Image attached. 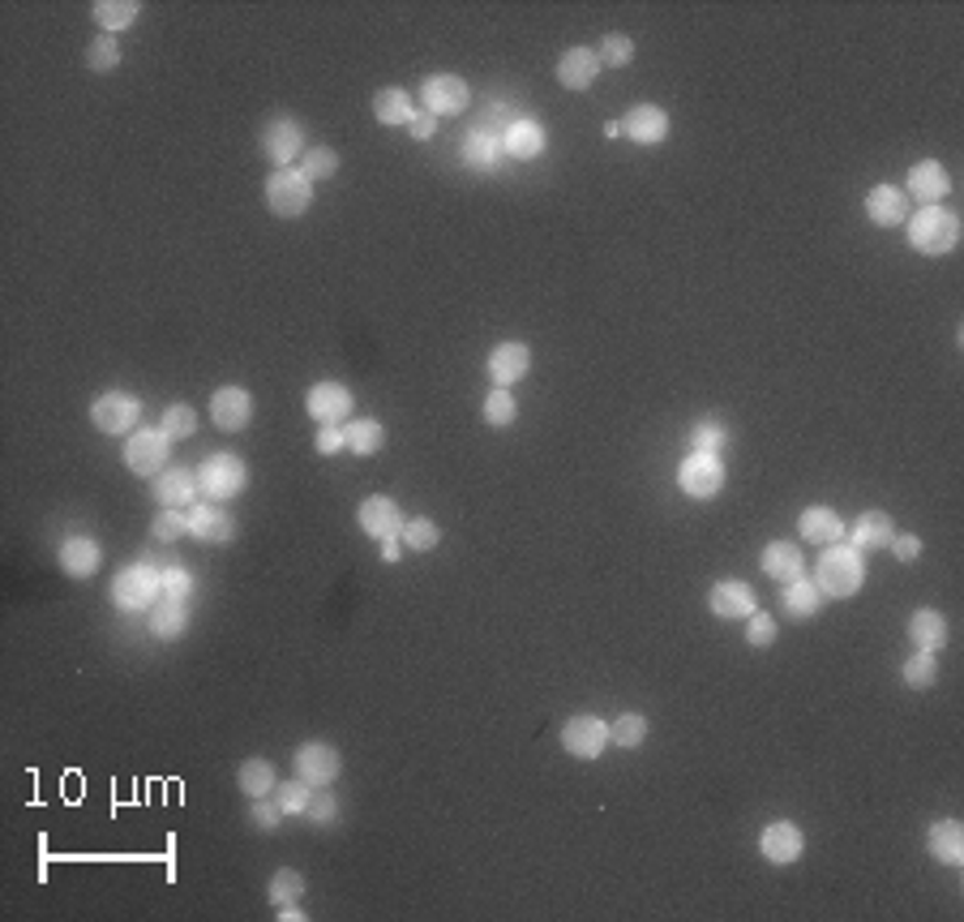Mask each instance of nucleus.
Returning a JSON list of instances; mask_svg holds the SVG:
<instances>
[{
    "label": "nucleus",
    "mask_w": 964,
    "mask_h": 922,
    "mask_svg": "<svg viewBox=\"0 0 964 922\" xmlns=\"http://www.w3.org/2000/svg\"><path fill=\"white\" fill-rule=\"evenodd\" d=\"M887 550L896 554V562H918V554H922V541H918L913 532H896Z\"/></svg>",
    "instance_id": "nucleus-56"
},
{
    "label": "nucleus",
    "mask_w": 964,
    "mask_h": 922,
    "mask_svg": "<svg viewBox=\"0 0 964 922\" xmlns=\"http://www.w3.org/2000/svg\"><path fill=\"white\" fill-rule=\"evenodd\" d=\"M305 129L292 121L288 112H279V117H270L262 124V155H267L274 167H296L301 155H305Z\"/></svg>",
    "instance_id": "nucleus-9"
},
{
    "label": "nucleus",
    "mask_w": 964,
    "mask_h": 922,
    "mask_svg": "<svg viewBox=\"0 0 964 922\" xmlns=\"http://www.w3.org/2000/svg\"><path fill=\"white\" fill-rule=\"evenodd\" d=\"M848 545L853 550H862V554H875V550H887L891 545V536H896V523L887 511H862L853 528H845Z\"/></svg>",
    "instance_id": "nucleus-24"
},
{
    "label": "nucleus",
    "mask_w": 964,
    "mask_h": 922,
    "mask_svg": "<svg viewBox=\"0 0 964 922\" xmlns=\"http://www.w3.org/2000/svg\"><path fill=\"white\" fill-rule=\"evenodd\" d=\"M344 772V756L331 742H305L296 751V777H305L313 790H331Z\"/></svg>",
    "instance_id": "nucleus-11"
},
{
    "label": "nucleus",
    "mask_w": 964,
    "mask_h": 922,
    "mask_svg": "<svg viewBox=\"0 0 964 922\" xmlns=\"http://www.w3.org/2000/svg\"><path fill=\"white\" fill-rule=\"evenodd\" d=\"M159 430L167 434L172 442H185L197 434V412H193L189 403H172L167 412H163V421H159Z\"/></svg>",
    "instance_id": "nucleus-45"
},
{
    "label": "nucleus",
    "mask_w": 964,
    "mask_h": 922,
    "mask_svg": "<svg viewBox=\"0 0 964 922\" xmlns=\"http://www.w3.org/2000/svg\"><path fill=\"white\" fill-rule=\"evenodd\" d=\"M163 597V566L154 562H129L112 575V605L124 614H142Z\"/></svg>",
    "instance_id": "nucleus-2"
},
{
    "label": "nucleus",
    "mask_w": 964,
    "mask_h": 922,
    "mask_svg": "<svg viewBox=\"0 0 964 922\" xmlns=\"http://www.w3.org/2000/svg\"><path fill=\"white\" fill-rule=\"evenodd\" d=\"M373 117L382 124H408L416 117V104H412V95H408L403 86H386V90H378V99H373Z\"/></svg>",
    "instance_id": "nucleus-36"
},
{
    "label": "nucleus",
    "mask_w": 964,
    "mask_h": 922,
    "mask_svg": "<svg viewBox=\"0 0 964 922\" xmlns=\"http://www.w3.org/2000/svg\"><path fill=\"white\" fill-rule=\"evenodd\" d=\"M151 489L159 507H193V502L202 498V489H197V468H185V464L163 468L151 481Z\"/></svg>",
    "instance_id": "nucleus-18"
},
{
    "label": "nucleus",
    "mask_w": 964,
    "mask_h": 922,
    "mask_svg": "<svg viewBox=\"0 0 964 922\" xmlns=\"http://www.w3.org/2000/svg\"><path fill=\"white\" fill-rule=\"evenodd\" d=\"M99 566H104V545L95 536H69L61 545V571L69 579H90Z\"/></svg>",
    "instance_id": "nucleus-26"
},
{
    "label": "nucleus",
    "mask_w": 964,
    "mask_h": 922,
    "mask_svg": "<svg viewBox=\"0 0 964 922\" xmlns=\"http://www.w3.org/2000/svg\"><path fill=\"white\" fill-rule=\"evenodd\" d=\"M90 421L108 438H129L138 430V421H142V403L133 400V395H124V391H104L99 400L90 403Z\"/></svg>",
    "instance_id": "nucleus-8"
},
{
    "label": "nucleus",
    "mask_w": 964,
    "mask_h": 922,
    "mask_svg": "<svg viewBox=\"0 0 964 922\" xmlns=\"http://www.w3.org/2000/svg\"><path fill=\"white\" fill-rule=\"evenodd\" d=\"M905 194H913L922 206H939V202L952 194V176H947V167H943L939 160H922V163L909 167V185H905Z\"/></svg>",
    "instance_id": "nucleus-22"
},
{
    "label": "nucleus",
    "mask_w": 964,
    "mask_h": 922,
    "mask_svg": "<svg viewBox=\"0 0 964 922\" xmlns=\"http://www.w3.org/2000/svg\"><path fill=\"white\" fill-rule=\"evenodd\" d=\"M267 897L270 905H288V901H301L305 897V876L301 871H292V867H279L267 883Z\"/></svg>",
    "instance_id": "nucleus-42"
},
{
    "label": "nucleus",
    "mask_w": 964,
    "mask_h": 922,
    "mask_svg": "<svg viewBox=\"0 0 964 922\" xmlns=\"http://www.w3.org/2000/svg\"><path fill=\"white\" fill-rule=\"evenodd\" d=\"M151 532H154V541H181V536H189V511H185V507H159Z\"/></svg>",
    "instance_id": "nucleus-46"
},
{
    "label": "nucleus",
    "mask_w": 964,
    "mask_h": 922,
    "mask_svg": "<svg viewBox=\"0 0 964 922\" xmlns=\"http://www.w3.org/2000/svg\"><path fill=\"white\" fill-rule=\"evenodd\" d=\"M274 919H283V922H305L308 914L296 905V901H288V905H274Z\"/></svg>",
    "instance_id": "nucleus-58"
},
{
    "label": "nucleus",
    "mask_w": 964,
    "mask_h": 922,
    "mask_svg": "<svg viewBox=\"0 0 964 922\" xmlns=\"http://www.w3.org/2000/svg\"><path fill=\"white\" fill-rule=\"evenodd\" d=\"M189 536H197L202 545H231L236 541V516L224 502H193Z\"/></svg>",
    "instance_id": "nucleus-12"
},
{
    "label": "nucleus",
    "mask_w": 964,
    "mask_h": 922,
    "mask_svg": "<svg viewBox=\"0 0 964 922\" xmlns=\"http://www.w3.org/2000/svg\"><path fill=\"white\" fill-rule=\"evenodd\" d=\"M313 446H317V455H339V451H347V430L344 425H322Z\"/></svg>",
    "instance_id": "nucleus-55"
},
{
    "label": "nucleus",
    "mask_w": 964,
    "mask_h": 922,
    "mask_svg": "<svg viewBox=\"0 0 964 922\" xmlns=\"http://www.w3.org/2000/svg\"><path fill=\"white\" fill-rule=\"evenodd\" d=\"M193 593V575L181 562H163V597H176V601H189Z\"/></svg>",
    "instance_id": "nucleus-53"
},
{
    "label": "nucleus",
    "mask_w": 964,
    "mask_h": 922,
    "mask_svg": "<svg viewBox=\"0 0 964 922\" xmlns=\"http://www.w3.org/2000/svg\"><path fill=\"white\" fill-rule=\"evenodd\" d=\"M347 451L351 455H378L386 446V430L382 421H373V416H360V421H347Z\"/></svg>",
    "instance_id": "nucleus-37"
},
{
    "label": "nucleus",
    "mask_w": 964,
    "mask_h": 922,
    "mask_svg": "<svg viewBox=\"0 0 964 922\" xmlns=\"http://www.w3.org/2000/svg\"><path fill=\"white\" fill-rule=\"evenodd\" d=\"M399 541H403L412 554H429V550H437V545H442V528H437L433 520H424V516H412V520H403Z\"/></svg>",
    "instance_id": "nucleus-38"
},
{
    "label": "nucleus",
    "mask_w": 964,
    "mask_h": 922,
    "mask_svg": "<svg viewBox=\"0 0 964 922\" xmlns=\"http://www.w3.org/2000/svg\"><path fill=\"white\" fill-rule=\"evenodd\" d=\"M313 202V181L301 167H274L267 176V206L274 219H296Z\"/></svg>",
    "instance_id": "nucleus-5"
},
{
    "label": "nucleus",
    "mask_w": 964,
    "mask_h": 922,
    "mask_svg": "<svg viewBox=\"0 0 964 922\" xmlns=\"http://www.w3.org/2000/svg\"><path fill=\"white\" fill-rule=\"evenodd\" d=\"M823 593V601H845V597H857L862 584H866V554L853 550L848 541H836V545H823V554L814 562V575H810Z\"/></svg>",
    "instance_id": "nucleus-1"
},
{
    "label": "nucleus",
    "mask_w": 964,
    "mask_h": 922,
    "mask_svg": "<svg viewBox=\"0 0 964 922\" xmlns=\"http://www.w3.org/2000/svg\"><path fill=\"white\" fill-rule=\"evenodd\" d=\"M600 56H596V47H571V52H562V61H557V86H566V90H587L592 82L600 78Z\"/></svg>",
    "instance_id": "nucleus-23"
},
{
    "label": "nucleus",
    "mask_w": 964,
    "mask_h": 922,
    "mask_svg": "<svg viewBox=\"0 0 964 922\" xmlns=\"http://www.w3.org/2000/svg\"><path fill=\"white\" fill-rule=\"evenodd\" d=\"M930 854L943 863V867H964V824L961 820H934L930 833H925Z\"/></svg>",
    "instance_id": "nucleus-30"
},
{
    "label": "nucleus",
    "mask_w": 964,
    "mask_h": 922,
    "mask_svg": "<svg viewBox=\"0 0 964 922\" xmlns=\"http://www.w3.org/2000/svg\"><path fill=\"white\" fill-rule=\"evenodd\" d=\"M707 609L716 614V618H750L759 601H755V588L746 584V579H721V584H712V593H707Z\"/></svg>",
    "instance_id": "nucleus-21"
},
{
    "label": "nucleus",
    "mask_w": 964,
    "mask_h": 922,
    "mask_svg": "<svg viewBox=\"0 0 964 922\" xmlns=\"http://www.w3.org/2000/svg\"><path fill=\"white\" fill-rule=\"evenodd\" d=\"M197 489L206 502H231L249 489V464L231 451H219V455H206L202 468H197Z\"/></svg>",
    "instance_id": "nucleus-4"
},
{
    "label": "nucleus",
    "mask_w": 964,
    "mask_h": 922,
    "mask_svg": "<svg viewBox=\"0 0 964 922\" xmlns=\"http://www.w3.org/2000/svg\"><path fill=\"white\" fill-rule=\"evenodd\" d=\"M866 215H870V224H879V228L905 224V219H909V198H905V189H896V185H875V189L866 194Z\"/></svg>",
    "instance_id": "nucleus-31"
},
{
    "label": "nucleus",
    "mask_w": 964,
    "mask_h": 922,
    "mask_svg": "<svg viewBox=\"0 0 964 922\" xmlns=\"http://www.w3.org/2000/svg\"><path fill=\"white\" fill-rule=\"evenodd\" d=\"M798 532H802V541L823 550V545L845 541V520H841L832 507H806V511L798 516Z\"/></svg>",
    "instance_id": "nucleus-27"
},
{
    "label": "nucleus",
    "mask_w": 964,
    "mask_h": 922,
    "mask_svg": "<svg viewBox=\"0 0 964 922\" xmlns=\"http://www.w3.org/2000/svg\"><path fill=\"white\" fill-rule=\"evenodd\" d=\"M236 785H240V794H249V799H267V794H274V785H279L274 763L262 760V756L245 760L240 763V772H236Z\"/></svg>",
    "instance_id": "nucleus-35"
},
{
    "label": "nucleus",
    "mask_w": 964,
    "mask_h": 922,
    "mask_svg": "<svg viewBox=\"0 0 964 922\" xmlns=\"http://www.w3.org/2000/svg\"><path fill=\"white\" fill-rule=\"evenodd\" d=\"M480 416H485V425H494V430H506V425H515V416H519V403L510 391H501L494 387L489 395H485V408H480Z\"/></svg>",
    "instance_id": "nucleus-44"
},
{
    "label": "nucleus",
    "mask_w": 964,
    "mask_h": 922,
    "mask_svg": "<svg viewBox=\"0 0 964 922\" xmlns=\"http://www.w3.org/2000/svg\"><path fill=\"white\" fill-rule=\"evenodd\" d=\"M279 820H283L279 802L253 799V806H249V824H253V828H262V833H274V828H279Z\"/></svg>",
    "instance_id": "nucleus-54"
},
{
    "label": "nucleus",
    "mask_w": 964,
    "mask_h": 922,
    "mask_svg": "<svg viewBox=\"0 0 964 922\" xmlns=\"http://www.w3.org/2000/svg\"><path fill=\"white\" fill-rule=\"evenodd\" d=\"M147 622H151L154 640H181L189 631V605L176 601V597H159L147 609Z\"/></svg>",
    "instance_id": "nucleus-29"
},
{
    "label": "nucleus",
    "mask_w": 964,
    "mask_h": 922,
    "mask_svg": "<svg viewBox=\"0 0 964 922\" xmlns=\"http://www.w3.org/2000/svg\"><path fill=\"white\" fill-rule=\"evenodd\" d=\"M746 643L750 648H771L776 643V618H771L768 609H755L746 618Z\"/></svg>",
    "instance_id": "nucleus-51"
},
{
    "label": "nucleus",
    "mask_w": 964,
    "mask_h": 922,
    "mask_svg": "<svg viewBox=\"0 0 964 922\" xmlns=\"http://www.w3.org/2000/svg\"><path fill=\"white\" fill-rule=\"evenodd\" d=\"M356 520H360V532L373 536L378 545H382V541H399V532H403V511H399V502L386 498V493L365 498L360 511H356Z\"/></svg>",
    "instance_id": "nucleus-15"
},
{
    "label": "nucleus",
    "mask_w": 964,
    "mask_h": 922,
    "mask_svg": "<svg viewBox=\"0 0 964 922\" xmlns=\"http://www.w3.org/2000/svg\"><path fill=\"white\" fill-rule=\"evenodd\" d=\"M759 566H763V575H768V579H776V584H789V579H798V575L806 571V558H802V550H798L793 541H768V545H763V558H759Z\"/></svg>",
    "instance_id": "nucleus-32"
},
{
    "label": "nucleus",
    "mask_w": 964,
    "mask_h": 922,
    "mask_svg": "<svg viewBox=\"0 0 964 922\" xmlns=\"http://www.w3.org/2000/svg\"><path fill=\"white\" fill-rule=\"evenodd\" d=\"M784 593H780V605H784V614L793 618V622H810L819 609H823V593H819V584L810 579L806 571L798 575V579H789V584H780Z\"/></svg>",
    "instance_id": "nucleus-28"
},
{
    "label": "nucleus",
    "mask_w": 964,
    "mask_h": 922,
    "mask_svg": "<svg viewBox=\"0 0 964 922\" xmlns=\"http://www.w3.org/2000/svg\"><path fill=\"white\" fill-rule=\"evenodd\" d=\"M909 245L925 253V258H939V253H952L956 241H961V219H956V210H947L943 202L939 206H922L909 224Z\"/></svg>",
    "instance_id": "nucleus-3"
},
{
    "label": "nucleus",
    "mask_w": 964,
    "mask_h": 922,
    "mask_svg": "<svg viewBox=\"0 0 964 922\" xmlns=\"http://www.w3.org/2000/svg\"><path fill=\"white\" fill-rule=\"evenodd\" d=\"M562 747H566V756H575V760H596V756L609 747V725L600 722V717H592V713L571 717V722L562 725Z\"/></svg>",
    "instance_id": "nucleus-13"
},
{
    "label": "nucleus",
    "mask_w": 964,
    "mask_h": 922,
    "mask_svg": "<svg viewBox=\"0 0 964 922\" xmlns=\"http://www.w3.org/2000/svg\"><path fill=\"white\" fill-rule=\"evenodd\" d=\"M501 155H510V160H537V155H544V129L532 117H515L501 129Z\"/></svg>",
    "instance_id": "nucleus-25"
},
{
    "label": "nucleus",
    "mask_w": 964,
    "mask_h": 922,
    "mask_svg": "<svg viewBox=\"0 0 964 922\" xmlns=\"http://www.w3.org/2000/svg\"><path fill=\"white\" fill-rule=\"evenodd\" d=\"M403 550H408L403 541H382V562H390V566H394V562L403 558Z\"/></svg>",
    "instance_id": "nucleus-59"
},
{
    "label": "nucleus",
    "mask_w": 964,
    "mask_h": 922,
    "mask_svg": "<svg viewBox=\"0 0 964 922\" xmlns=\"http://www.w3.org/2000/svg\"><path fill=\"white\" fill-rule=\"evenodd\" d=\"M124 468L133 477H159L163 468H172V438L163 430H133L124 438Z\"/></svg>",
    "instance_id": "nucleus-7"
},
{
    "label": "nucleus",
    "mask_w": 964,
    "mask_h": 922,
    "mask_svg": "<svg viewBox=\"0 0 964 922\" xmlns=\"http://www.w3.org/2000/svg\"><path fill=\"white\" fill-rule=\"evenodd\" d=\"M643 738H648V717H643V713H621V717L609 725V742H617L621 751L643 747Z\"/></svg>",
    "instance_id": "nucleus-40"
},
{
    "label": "nucleus",
    "mask_w": 964,
    "mask_h": 922,
    "mask_svg": "<svg viewBox=\"0 0 964 922\" xmlns=\"http://www.w3.org/2000/svg\"><path fill=\"white\" fill-rule=\"evenodd\" d=\"M305 412L317 425H347L351 421V391L344 382H313L305 395Z\"/></svg>",
    "instance_id": "nucleus-14"
},
{
    "label": "nucleus",
    "mask_w": 964,
    "mask_h": 922,
    "mask_svg": "<svg viewBox=\"0 0 964 922\" xmlns=\"http://www.w3.org/2000/svg\"><path fill=\"white\" fill-rule=\"evenodd\" d=\"M421 104L433 117H459L472 104V90H467V82L459 74H429L421 82Z\"/></svg>",
    "instance_id": "nucleus-10"
},
{
    "label": "nucleus",
    "mask_w": 964,
    "mask_h": 922,
    "mask_svg": "<svg viewBox=\"0 0 964 922\" xmlns=\"http://www.w3.org/2000/svg\"><path fill=\"white\" fill-rule=\"evenodd\" d=\"M621 133L639 147H660L669 138V112L656 108V104H635L626 117H621Z\"/></svg>",
    "instance_id": "nucleus-20"
},
{
    "label": "nucleus",
    "mask_w": 964,
    "mask_h": 922,
    "mask_svg": "<svg viewBox=\"0 0 964 922\" xmlns=\"http://www.w3.org/2000/svg\"><path fill=\"white\" fill-rule=\"evenodd\" d=\"M802 849H806V837H802V828H798L793 820H776V824L763 828V837H759V854H763L768 863H776V867L798 863Z\"/></svg>",
    "instance_id": "nucleus-19"
},
{
    "label": "nucleus",
    "mask_w": 964,
    "mask_h": 922,
    "mask_svg": "<svg viewBox=\"0 0 964 922\" xmlns=\"http://www.w3.org/2000/svg\"><path fill=\"white\" fill-rule=\"evenodd\" d=\"M301 172H305L308 181L317 185V181H331L335 172H339V155L331 151V147H308L305 155H301V163H296Z\"/></svg>",
    "instance_id": "nucleus-47"
},
{
    "label": "nucleus",
    "mask_w": 964,
    "mask_h": 922,
    "mask_svg": "<svg viewBox=\"0 0 964 922\" xmlns=\"http://www.w3.org/2000/svg\"><path fill=\"white\" fill-rule=\"evenodd\" d=\"M498 151H501V133L476 129V133L467 138V147H463V160L472 163V167H494V163H498Z\"/></svg>",
    "instance_id": "nucleus-41"
},
{
    "label": "nucleus",
    "mask_w": 964,
    "mask_h": 922,
    "mask_svg": "<svg viewBox=\"0 0 964 922\" xmlns=\"http://www.w3.org/2000/svg\"><path fill=\"white\" fill-rule=\"evenodd\" d=\"M596 56H600L605 69H621V65L635 61V43H630V35H605L600 47H596Z\"/></svg>",
    "instance_id": "nucleus-49"
},
{
    "label": "nucleus",
    "mask_w": 964,
    "mask_h": 922,
    "mask_svg": "<svg viewBox=\"0 0 964 922\" xmlns=\"http://www.w3.org/2000/svg\"><path fill=\"white\" fill-rule=\"evenodd\" d=\"M900 679H905V686H913V691H930L934 679H939V661H934V652H922V648H918V652L905 661Z\"/></svg>",
    "instance_id": "nucleus-43"
},
{
    "label": "nucleus",
    "mask_w": 964,
    "mask_h": 922,
    "mask_svg": "<svg viewBox=\"0 0 964 922\" xmlns=\"http://www.w3.org/2000/svg\"><path fill=\"white\" fill-rule=\"evenodd\" d=\"M725 442H729V430H725L721 421H698L691 434V451H712V455H721Z\"/></svg>",
    "instance_id": "nucleus-50"
},
{
    "label": "nucleus",
    "mask_w": 964,
    "mask_h": 922,
    "mask_svg": "<svg viewBox=\"0 0 964 922\" xmlns=\"http://www.w3.org/2000/svg\"><path fill=\"white\" fill-rule=\"evenodd\" d=\"M90 18L99 22L104 35H116V31H124V26H133L142 18V4L138 0H95Z\"/></svg>",
    "instance_id": "nucleus-34"
},
{
    "label": "nucleus",
    "mask_w": 964,
    "mask_h": 922,
    "mask_svg": "<svg viewBox=\"0 0 964 922\" xmlns=\"http://www.w3.org/2000/svg\"><path fill=\"white\" fill-rule=\"evenodd\" d=\"M305 815L313 820V824H317V828H331V824H339V815H344V811H339V799H335L331 790H317V794H313V802H308Z\"/></svg>",
    "instance_id": "nucleus-52"
},
{
    "label": "nucleus",
    "mask_w": 964,
    "mask_h": 922,
    "mask_svg": "<svg viewBox=\"0 0 964 922\" xmlns=\"http://www.w3.org/2000/svg\"><path fill=\"white\" fill-rule=\"evenodd\" d=\"M313 794H317V790L308 785L305 777H292V781H279V785H274V802H279L283 815H305Z\"/></svg>",
    "instance_id": "nucleus-39"
},
{
    "label": "nucleus",
    "mask_w": 964,
    "mask_h": 922,
    "mask_svg": "<svg viewBox=\"0 0 964 922\" xmlns=\"http://www.w3.org/2000/svg\"><path fill=\"white\" fill-rule=\"evenodd\" d=\"M210 421L224 430V434H240L249 421H253V395L245 387H219L210 395Z\"/></svg>",
    "instance_id": "nucleus-17"
},
{
    "label": "nucleus",
    "mask_w": 964,
    "mask_h": 922,
    "mask_svg": "<svg viewBox=\"0 0 964 922\" xmlns=\"http://www.w3.org/2000/svg\"><path fill=\"white\" fill-rule=\"evenodd\" d=\"M909 640H913V648H922V652H939V648L947 643V618H943L939 609H918V614L909 618Z\"/></svg>",
    "instance_id": "nucleus-33"
},
{
    "label": "nucleus",
    "mask_w": 964,
    "mask_h": 922,
    "mask_svg": "<svg viewBox=\"0 0 964 922\" xmlns=\"http://www.w3.org/2000/svg\"><path fill=\"white\" fill-rule=\"evenodd\" d=\"M86 65L95 69V74H112L116 65H120V43L116 35H99V40L86 47Z\"/></svg>",
    "instance_id": "nucleus-48"
},
{
    "label": "nucleus",
    "mask_w": 964,
    "mask_h": 922,
    "mask_svg": "<svg viewBox=\"0 0 964 922\" xmlns=\"http://www.w3.org/2000/svg\"><path fill=\"white\" fill-rule=\"evenodd\" d=\"M408 129H412V138H416V142H429V138H433V133H437V117H433V112H416V117H412V121H408Z\"/></svg>",
    "instance_id": "nucleus-57"
},
{
    "label": "nucleus",
    "mask_w": 964,
    "mask_h": 922,
    "mask_svg": "<svg viewBox=\"0 0 964 922\" xmlns=\"http://www.w3.org/2000/svg\"><path fill=\"white\" fill-rule=\"evenodd\" d=\"M485 369H489V382H494V387L510 391V387L532 369V348L519 344V339H506V344H498V348L489 352Z\"/></svg>",
    "instance_id": "nucleus-16"
},
{
    "label": "nucleus",
    "mask_w": 964,
    "mask_h": 922,
    "mask_svg": "<svg viewBox=\"0 0 964 922\" xmlns=\"http://www.w3.org/2000/svg\"><path fill=\"white\" fill-rule=\"evenodd\" d=\"M725 459L721 455H712V451H691L682 464H678V489L686 493V498H698V502H707V498H716L721 489H725Z\"/></svg>",
    "instance_id": "nucleus-6"
}]
</instances>
